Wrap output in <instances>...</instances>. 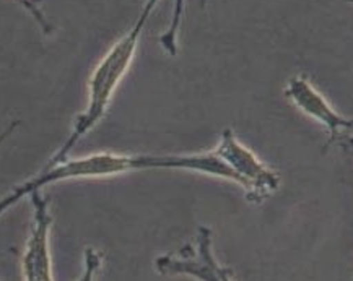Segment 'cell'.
I'll use <instances>...</instances> for the list:
<instances>
[{
    "label": "cell",
    "mask_w": 353,
    "mask_h": 281,
    "mask_svg": "<svg viewBox=\"0 0 353 281\" xmlns=\"http://www.w3.org/2000/svg\"><path fill=\"white\" fill-rule=\"evenodd\" d=\"M143 30L145 25L135 20V23L130 26L128 33L122 36L121 39H117L110 51L97 63L88 80L87 107L77 116L74 125H72L70 135L46 165H56V163L67 160L70 156L72 149L77 147V143L83 137H87L94 127L103 121V117L110 110L117 88H119L124 76L128 75L130 65H132Z\"/></svg>",
    "instance_id": "obj_1"
},
{
    "label": "cell",
    "mask_w": 353,
    "mask_h": 281,
    "mask_svg": "<svg viewBox=\"0 0 353 281\" xmlns=\"http://www.w3.org/2000/svg\"><path fill=\"white\" fill-rule=\"evenodd\" d=\"M176 156L173 153L166 155H128V153H93L88 156L67 158V160L46 165L39 174L17 185L7 198L12 205L30 197L36 190H43L48 185L72 179H101L114 178V176L129 174V172L147 169H174Z\"/></svg>",
    "instance_id": "obj_2"
},
{
    "label": "cell",
    "mask_w": 353,
    "mask_h": 281,
    "mask_svg": "<svg viewBox=\"0 0 353 281\" xmlns=\"http://www.w3.org/2000/svg\"><path fill=\"white\" fill-rule=\"evenodd\" d=\"M212 152L233 172L236 185L244 190L251 203H262L279 189L277 172L265 166L252 149L239 142L233 129L221 130L219 143Z\"/></svg>",
    "instance_id": "obj_3"
},
{
    "label": "cell",
    "mask_w": 353,
    "mask_h": 281,
    "mask_svg": "<svg viewBox=\"0 0 353 281\" xmlns=\"http://www.w3.org/2000/svg\"><path fill=\"white\" fill-rule=\"evenodd\" d=\"M155 269L166 276H189L197 281H234L230 270L216 260L212 231L205 226L197 231L196 246L188 244L178 252L157 257Z\"/></svg>",
    "instance_id": "obj_4"
},
{
    "label": "cell",
    "mask_w": 353,
    "mask_h": 281,
    "mask_svg": "<svg viewBox=\"0 0 353 281\" xmlns=\"http://www.w3.org/2000/svg\"><path fill=\"white\" fill-rule=\"evenodd\" d=\"M285 96L303 114L324 127L329 135L325 148L332 147V145H341L342 148L347 145L350 147L352 119L342 116L305 75H296L288 80L285 86Z\"/></svg>",
    "instance_id": "obj_5"
},
{
    "label": "cell",
    "mask_w": 353,
    "mask_h": 281,
    "mask_svg": "<svg viewBox=\"0 0 353 281\" xmlns=\"http://www.w3.org/2000/svg\"><path fill=\"white\" fill-rule=\"evenodd\" d=\"M28 198L33 205V226L21 260L25 281H54L51 251H49L52 216L49 213L48 198L41 196V190L30 194Z\"/></svg>",
    "instance_id": "obj_6"
},
{
    "label": "cell",
    "mask_w": 353,
    "mask_h": 281,
    "mask_svg": "<svg viewBox=\"0 0 353 281\" xmlns=\"http://www.w3.org/2000/svg\"><path fill=\"white\" fill-rule=\"evenodd\" d=\"M185 12V0H174L173 13H171L168 28L163 34H160V44L168 56L174 57L178 54V43H179V31L181 25L184 20Z\"/></svg>",
    "instance_id": "obj_7"
},
{
    "label": "cell",
    "mask_w": 353,
    "mask_h": 281,
    "mask_svg": "<svg viewBox=\"0 0 353 281\" xmlns=\"http://www.w3.org/2000/svg\"><path fill=\"white\" fill-rule=\"evenodd\" d=\"M83 271H81L80 278L77 281H94L97 278V273L101 267L103 257L97 249L93 247H87L85 249V256H83Z\"/></svg>",
    "instance_id": "obj_8"
},
{
    "label": "cell",
    "mask_w": 353,
    "mask_h": 281,
    "mask_svg": "<svg viewBox=\"0 0 353 281\" xmlns=\"http://www.w3.org/2000/svg\"><path fill=\"white\" fill-rule=\"evenodd\" d=\"M18 2L30 12V15L33 17L36 21H38V25L43 28L44 33H49V31H51V25L48 23L46 17H44L43 10H41V0H18Z\"/></svg>",
    "instance_id": "obj_9"
},
{
    "label": "cell",
    "mask_w": 353,
    "mask_h": 281,
    "mask_svg": "<svg viewBox=\"0 0 353 281\" xmlns=\"http://www.w3.org/2000/svg\"><path fill=\"white\" fill-rule=\"evenodd\" d=\"M158 2H160V0H145V3H143L142 10H140V13H139L137 20H139V21H142V23L147 25L148 18H150V15L153 13V10H155V8H157Z\"/></svg>",
    "instance_id": "obj_10"
},
{
    "label": "cell",
    "mask_w": 353,
    "mask_h": 281,
    "mask_svg": "<svg viewBox=\"0 0 353 281\" xmlns=\"http://www.w3.org/2000/svg\"><path fill=\"white\" fill-rule=\"evenodd\" d=\"M205 3H207V0H202V2H201V6H202V7H205Z\"/></svg>",
    "instance_id": "obj_11"
}]
</instances>
